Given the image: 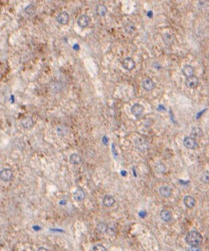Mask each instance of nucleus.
Masks as SVG:
<instances>
[{"instance_id":"obj_1","label":"nucleus","mask_w":209,"mask_h":251,"mask_svg":"<svg viewBox=\"0 0 209 251\" xmlns=\"http://www.w3.org/2000/svg\"><path fill=\"white\" fill-rule=\"evenodd\" d=\"M203 240L202 234L197 231H190L185 237V241L189 245L192 247H198Z\"/></svg>"},{"instance_id":"obj_2","label":"nucleus","mask_w":209,"mask_h":251,"mask_svg":"<svg viewBox=\"0 0 209 251\" xmlns=\"http://www.w3.org/2000/svg\"><path fill=\"white\" fill-rule=\"evenodd\" d=\"M134 146L137 148L138 151L140 152H146L148 147H149V143L146 141V138L142 137V136H139L137 137L134 140Z\"/></svg>"},{"instance_id":"obj_3","label":"nucleus","mask_w":209,"mask_h":251,"mask_svg":"<svg viewBox=\"0 0 209 251\" xmlns=\"http://www.w3.org/2000/svg\"><path fill=\"white\" fill-rule=\"evenodd\" d=\"M184 146L186 147L187 149H196L197 147V142L196 141V139L193 138L192 136H186L184 139Z\"/></svg>"},{"instance_id":"obj_4","label":"nucleus","mask_w":209,"mask_h":251,"mask_svg":"<svg viewBox=\"0 0 209 251\" xmlns=\"http://www.w3.org/2000/svg\"><path fill=\"white\" fill-rule=\"evenodd\" d=\"M144 111H145L144 106L142 105L139 104V103L134 104L132 106V107H131V112L136 118L141 117L143 115V113H144Z\"/></svg>"},{"instance_id":"obj_5","label":"nucleus","mask_w":209,"mask_h":251,"mask_svg":"<svg viewBox=\"0 0 209 251\" xmlns=\"http://www.w3.org/2000/svg\"><path fill=\"white\" fill-rule=\"evenodd\" d=\"M0 177L3 181H5V182L10 181L13 179V172L10 169H7V168L3 169L0 172Z\"/></svg>"},{"instance_id":"obj_6","label":"nucleus","mask_w":209,"mask_h":251,"mask_svg":"<svg viewBox=\"0 0 209 251\" xmlns=\"http://www.w3.org/2000/svg\"><path fill=\"white\" fill-rule=\"evenodd\" d=\"M122 67L124 68L127 71H132L133 69L135 67V62L134 61L131 57H126L122 60Z\"/></svg>"},{"instance_id":"obj_7","label":"nucleus","mask_w":209,"mask_h":251,"mask_svg":"<svg viewBox=\"0 0 209 251\" xmlns=\"http://www.w3.org/2000/svg\"><path fill=\"white\" fill-rule=\"evenodd\" d=\"M199 84V79L196 76H192L190 78H187L185 80V85L189 89H196Z\"/></svg>"},{"instance_id":"obj_8","label":"nucleus","mask_w":209,"mask_h":251,"mask_svg":"<svg viewBox=\"0 0 209 251\" xmlns=\"http://www.w3.org/2000/svg\"><path fill=\"white\" fill-rule=\"evenodd\" d=\"M56 21L61 25H66L70 21V16L67 12L62 11L56 16Z\"/></svg>"},{"instance_id":"obj_9","label":"nucleus","mask_w":209,"mask_h":251,"mask_svg":"<svg viewBox=\"0 0 209 251\" xmlns=\"http://www.w3.org/2000/svg\"><path fill=\"white\" fill-rule=\"evenodd\" d=\"M49 87L50 91L53 93H59L62 90L63 84L59 81H51L49 84Z\"/></svg>"},{"instance_id":"obj_10","label":"nucleus","mask_w":209,"mask_h":251,"mask_svg":"<svg viewBox=\"0 0 209 251\" xmlns=\"http://www.w3.org/2000/svg\"><path fill=\"white\" fill-rule=\"evenodd\" d=\"M21 124L24 129L29 130V129H31V127L33 126V124H34V121H33L31 117H30V116H26V117H24L21 120Z\"/></svg>"},{"instance_id":"obj_11","label":"nucleus","mask_w":209,"mask_h":251,"mask_svg":"<svg viewBox=\"0 0 209 251\" xmlns=\"http://www.w3.org/2000/svg\"><path fill=\"white\" fill-rule=\"evenodd\" d=\"M142 87L143 89L146 91H152L155 89L156 84L154 83V81L151 79H146L143 80L142 82Z\"/></svg>"},{"instance_id":"obj_12","label":"nucleus","mask_w":209,"mask_h":251,"mask_svg":"<svg viewBox=\"0 0 209 251\" xmlns=\"http://www.w3.org/2000/svg\"><path fill=\"white\" fill-rule=\"evenodd\" d=\"M89 21H90V19L87 15H81L78 19V25L82 28L87 27L89 26Z\"/></svg>"},{"instance_id":"obj_13","label":"nucleus","mask_w":209,"mask_h":251,"mask_svg":"<svg viewBox=\"0 0 209 251\" xmlns=\"http://www.w3.org/2000/svg\"><path fill=\"white\" fill-rule=\"evenodd\" d=\"M73 198L76 201L81 202V201H83V200L85 199V198H86V193H85V192H84L83 189L78 188L74 192Z\"/></svg>"},{"instance_id":"obj_14","label":"nucleus","mask_w":209,"mask_h":251,"mask_svg":"<svg viewBox=\"0 0 209 251\" xmlns=\"http://www.w3.org/2000/svg\"><path fill=\"white\" fill-rule=\"evenodd\" d=\"M196 199H194L192 196H190V195H187V196H185L184 197V205L188 208V209H192V208H194L195 207V205H196Z\"/></svg>"},{"instance_id":"obj_15","label":"nucleus","mask_w":209,"mask_h":251,"mask_svg":"<svg viewBox=\"0 0 209 251\" xmlns=\"http://www.w3.org/2000/svg\"><path fill=\"white\" fill-rule=\"evenodd\" d=\"M182 73L184 77H186V79L194 76L195 71H194L193 67L190 66V65H185L182 69Z\"/></svg>"},{"instance_id":"obj_16","label":"nucleus","mask_w":209,"mask_h":251,"mask_svg":"<svg viewBox=\"0 0 209 251\" xmlns=\"http://www.w3.org/2000/svg\"><path fill=\"white\" fill-rule=\"evenodd\" d=\"M102 204L104 207L106 208H110L113 204H115V199L111 196V195H105L103 200H102Z\"/></svg>"},{"instance_id":"obj_17","label":"nucleus","mask_w":209,"mask_h":251,"mask_svg":"<svg viewBox=\"0 0 209 251\" xmlns=\"http://www.w3.org/2000/svg\"><path fill=\"white\" fill-rule=\"evenodd\" d=\"M159 193L163 198H168L172 194V188H170L167 186H162L159 188Z\"/></svg>"},{"instance_id":"obj_18","label":"nucleus","mask_w":209,"mask_h":251,"mask_svg":"<svg viewBox=\"0 0 209 251\" xmlns=\"http://www.w3.org/2000/svg\"><path fill=\"white\" fill-rule=\"evenodd\" d=\"M162 39H163V42H164L165 44H167V45H171V44H172L173 42H174L175 37H174V36H173L172 34H171V33L166 32V33L163 34Z\"/></svg>"},{"instance_id":"obj_19","label":"nucleus","mask_w":209,"mask_h":251,"mask_svg":"<svg viewBox=\"0 0 209 251\" xmlns=\"http://www.w3.org/2000/svg\"><path fill=\"white\" fill-rule=\"evenodd\" d=\"M160 217L163 221L165 222H168L170 221L171 219H172V214L169 210H167V209H163L160 212Z\"/></svg>"},{"instance_id":"obj_20","label":"nucleus","mask_w":209,"mask_h":251,"mask_svg":"<svg viewBox=\"0 0 209 251\" xmlns=\"http://www.w3.org/2000/svg\"><path fill=\"white\" fill-rule=\"evenodd\" d=\"M190 135L195 139L196 138H202L203 136V131L199 127H193L192 130H191V132H190Z\"/></svg>"},{"instance_id":"obj_21","label":"nucleus","mask_w":209,"mask_h":251,"mask_svg":"<svg viewBox=\"0 0 209 251\" xmlns=\"http://www.w3.org/2000/svg\"><path fill=\"white\" fill-rule=\"evenodd\" d=\"M95 11H96L97 15H99V16H104L107 13V7L103 4H99L96 6Z\"/></svg>"},{"instance_id":"obj_22","label":"nucleus","mask_w":209,"mask_h":251,"mask_svg":"<svg viewBox=\"0 0 209 251\" xmlns=\"http://www.w3.org/2000/svg\"><path fill=\"white\" fill-rule=\"evenodd\" d=\"M69 161L73 165H78V164H79L81 163L82 158H81V157L79 156L78 153H72L70 156V157H69Z\"/></svg>"},{"instance_id":"obj_23","label":"nucleus","mask_w":209,"mask_h":251,"mask_svg":"<svg viewBox=\"0 0 209 251\" xmlns=\"http://www.w3.org/2000/svg\"><path fill=\"white\" fill-rule=\"evenodd\" d=\"M56 132H57L59 136L64 137V136H66L67 135L68 129L66 127H65V126H59L57 128V130H56Z\"/></svg>"},{"instance_id":"obj_24","label":"nucleus","mask_w":209,"mask_h":251,"mask_svg":"<svg viewBox=\"0 0 209 251\" xmlns=\"http://www.w3.org/2000/svg\"><path fill=\"white\" fill-rule=\"evenodd\" d=\"M116 231V225L115 223H109L107 224V227H106V232L108 234H112L114 233Z\"/></svg>"},{"instance_id":"obj_25","label":"nucleus","mask_w":209,"mask_h":251,"mask_svg":"<svg viewBox=\"0 0 209 251\" xmlns=\"http://www.w3.org/2000/svg\"><path fill=\"white\" fill-rule=\"evenodd\" d=\"M201 181L203 182L205 184L209 183V171L207 170V171H204L202 175H201V178H200Z\"/></svg>"},{"instance_id":"obj_26","label":"nucleus","mask_w":209,"mask_h":251,"mask_svg":"<svg viewBox=\"0 0 209 251\" xmlns=\"http://www.w3.org/2000/svg\"><path fill=\"white\" fill-rule=\"evenodd\" d=\"M92 251H106V248L104 245L98 244H95L94 246H93Z\"/></svg>"},{"instance_id":"obj_27","label":"nucleus","mask_w":209,"mask_h":251,"mask_svg":"<svg viewBox=\"0 0 209 251\" xmlns=\"http://www.w3.org/2000/svg\"><path fill=\"white\" fill-rule=\"evenodd\" d=\"M106 227H107V224H105L104 222H100L97 226V228L100 232H106Z\"/></svg>"},{"instance_id":"obj_28","label":"nucleus","mask_w":209,"mask_h":251,"mask_svg":"<svg viewBox=\"0 0 209 251\" xmlns=\"http://www.w3.org/2000/svg\"><path fill=\"white\" fill-rule=\"evenodd\" d=\"M156 169H157V171H158V172L162 173L165 171L166 168H165V166H164L163 164H162V163H158V164L156 165Z\"/></svg>"},{"instance_id":"obj_29","label":"nucleus","mask_w":209,"mask_h":251,"mask_svg":"<svg viewBox=\"0 0 209 251\" xmlns=\"http://www.w3.org/2000/svg\"><path fill=\"white\" fill-rule=\"evenodd\" d=\"M124 28H125V30L126 29H128V28L129 29V31H128V33H132V31H134V25L130 24V23H128V25H126Z\"/></svg>"},{"instance_id":"obj_30","label":"nucleus","mask_w":209,"mask_h":251,"mask_svg":"<svg viewBox=\"0 0 209 251\" xmlns=\"http://www.w3.org/2000/svg\"><path fill=\"white\" fill-rule=\"evenodd\" d=\"M187 251H202V250L199 249L198 247H192V246H190V248H189L188 250Z\"/></svg>"},{"instance_id":"obj_31","label":"nucleus","mask_w":209,"mask_h":251,"mask_svg":"<svg viewBox=\"0 0 209 251\" xmlns=\"http://www.w3.org/2000/svg\"><path fill=\"white\" fill-rule=\"evenodd\" d=\"M157 111H160V112H165V111H166V108H165V106H162V105H159V106H158V107H157Z\"/></svg>"},{"instance_id":"obj_32","label":"nucleus","mask_w":209,"mask_h":251,"mask_svg":"<svg viewBox=\"0 0 209 251\" xmlns=\"http://www.w3.org/2000/svg\"><path fill=\"white\" fill-rule=\"evenodd\" d=\"M206 111H207V108H205V109H204V110L202 111L201 112H199L198 114H197V116H196V118H200V117L202 116V113H204V112H205Z\"/></svg>"},{"instance_id":"obj_33","label":"nucleus","mask_w":209,"mask_h":251,"mask_svg":"<svg viewBox=\"0 0 209 251\" xmlns=\"http://www.w3.org/2000/svg\"><path fill=\"white\" fill-rule=\"evenodd\" d=\"M37 251H49V250H48L46 248H44V247H40V248H38Z\"/></svg>"},{"instance_id":"obj_34","label":"nucleus","mask_w":209,"mask_h":251,"mask_svg":"<svg viewBox=\"0 0 209 251\" xmlns=\"http://www.w3.org/2000/svg\"><path fill=\"white\" fill-rule=\"evenodd\" d=\"M146 214V212H140V217H141V218H144Z\"/></svg>"},{"instance_id":"obj_35","label":"nucleus","mask_w":209,"mask_h":251,"mask_svg":"<svg viewBox=\"0 0 209 251\" xmlns=\"http://www.w3.org/2000/svg\"><path fill=\"white\" fill-rule=\"evenodd\" d=\"M148 13H149V14H148V16H151V17H152V16H153V14H152V11H149Z\"/></svg>"},{"instance_id":"obj_36","label":"nucleus","mask_w":209,"mask_h":251,"mask_svg":"<svg viewBox=\"0 0 209 251\" xmlns=\"http://www.w3.org/2000/svg\"><path fill=\"white\" fill-rule=\"evenodd\" d=\"M33 229H34V230H39L40 227H38V226H33Z\"/></svg>"},{"instance_id":"obj_37","label":"nucleus","mask_w":209,"mask_h":251,"mask_svg":"<svg viewBox=\"0 0 209 251\" xmlns=\"http://www.w3.org/2000/svg\"><path fill=\"white\" fill-rule=\"evenodd\" d=\"M60 205H65V204H66V202H65V201H60Z\"/></svg>"},{"instance_id":"obj_38","label":"nucleus","mask_w":209,"mask_h":251,"mask_svg":"<svg viewBox=\"0 0 209 251\" xmlns=\"http://www.w3.org/2000/svg\"><path fill=\"white\" fill-rule=\"evenodd\" d=\"M208 60H209V54H208Z\"/></svg>"}]
</instances>
